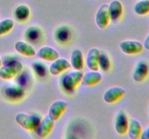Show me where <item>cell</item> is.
<instances>
[{"label": "cell", "instance_id": "cell-17", "mask_svg": "<svg viewBox=\"0 0 149 139\" xmlns=\"http://www.w3.org/2000/svg\"><path fill=\"white\" fill-rule=\"evenodd\" d=\"M110 19L113 23H116L120 19L123 13V6L119 0H113L109 4Z\"/></svg>", "mask_w": 149, "mask_h": 139}, {"label": "cell", "instance_id": "cell-10", "mask_svg": "<svg viewBox=\"0 0 149 139\" xmlns=\"http://www.w3.org/2000/svg\"><path fill=\"white\" fill-rule=\"evenodd\" d=\"M129 125V119L125 111L119 110L117 111L115 117L114 127L116 133L120 135L127 133Z\"/></svg>", "mask_w": 149, "mask_h": 139}, {"label": "cell", "instance_id": "cell-7", "mask_svg": "<svg viewBox=\"0 0 149 139\" xmlns=\"http://www.w3.org/2000/svg\"><path fill=\"white\" fill-rule=\"evenodd\" d=\"M109 4H103L100 6L95 14V23L100 29H104L110 22Z\"/></svg>", "mask_w": 149, "mask_h": 139}, {"label": "cell", "instance_id": "cell-23", "mask_svg": "<svg viewBox=\"0 0 149 139\" xmlns=\"http://www.w3.org/2000/svg\"><path fill=\"white\" fill-rule=\"evenodd\" d=\"M134 12L138 15H146L149 13V0H141L135 3Z\"/></svg>", "mask_w": 149, "mask_h": 139}, {"label": "cell", "instance_id": "cell-9", "mask_svg": "<svg viewBox=\"0 0 149 139\" xmlns=\"http://www.w3.org/2000/svg\"><path fill=\"white\" fill-rule=\"evenodd\" d=\"M125 94V90L122 87L113 86L108 88L103 94V99L108 104L119 101Z\"/></svg>", "mask_w": 149, "mask_h": 139}, {"label": "cell", "instance_id": "cell-16", "mask_svg": "<svg viewBox=\"0 0 149 139\" xmlns=\"http://www.w3.org/2000/svg\"><path fill=\"white\" fill-rule=\"evenodd\" d=\"M54 37L58 43L64 44L70 41L72 37V33L69 28L66 26H61L55 30Z\"/></svg>", "mask_w": 149, "mask_h": 139}, {"label": "cell", "instance_id": "cell-1", "mask_svg": "<svg viewBox=\"0 0 149 139\" xmlns=\"http://www.w3.org/2000/svg\"><path fill=\"white\" fill-rule=\"evenodd\" d=\"M83 72L81 70L71 71L63 75L61 78V87L66 91H72L81 83Z\"/></svg>", "mask_w": 149, "mask_h": 139}, {"label": "cell", "instance_id": "cell-25", "mask_svg": "<svg viewBox=\"0 0 149 139\" xmlns=\"http://www.w3.org/2000/svg\"><path fill=\"white\" fill-rule=\"evenodd\" d=\"M99 68L104 72H107L111 67V61L106 52H100L98 61Z\"/></svg>", "mask_w": 149, "mask_h": 139}, {"label": "cell", "instance_id": "cell-24", "mask_svg": "<svg viewBox=\"0 0 149 139\" xmlns=\"http://www.w3.org/2000/svg\"><path fill=\"white\" fill-rule=\"evenodd\" d=\"M15 23L13 20L10 18L4 19L0 21V36L8 33L14 27Z\"/></svg>", "mask_w": 149, "mask_h": 139}, {"label": "cell", "instance_id": "cell-26", "mask_svg": "<svg viewBox=\"0 0 149 139\" xmlns=\"http://www.w3.org/2000/svg\"><path fill=\"white\" fill-rule=\"evenodd\" d=\"M32 68L36 75L39 77H45L47 75V67L42 62H35L32 63Z\"/></svg>", "mask_w": 149, "mask_h": 139}, {"label": "cell", "instance_id": "cell-29", "mask_svg": "<svg viewBox=\"0 0 149 139\" xmlns=\"http://www.w3.org/2000/svg\"><path fill=\"white\" fill-rule=\"evenodd\" d=\"M1 65H2V61H1V59L0 58V67H1Z\"/></svg>", "mask_w": 149, "mask_h": 139}, {"label": "cell", "instance_id": "cell-15", "mask_svg": "<svg viewBox=\"0 0 149 139\" xmlns=\"http://www.w3.org/2000/svg\"><path fill=\"white\" fill-rule=\"evenodd\" d=\"M36 55L39 59L52 62L59 57V53L58 51L48 46H43L39 49L36 53Z\"/></svg>", "mask_w": 149, "mask_h": 139}, {"label": "cell", "instance_id": "cell-4", "mask_svg": "<svg viewBox=\"0 0 149 139\" xmlns=\"http://www.w3.org/2000/svg\"><path fill=\"white\" fill-rule=\"evenodd\" d=\"M1 94L5 99L10 101H17L25 96V88L18 83L8 84L3 87Z\"/></svg>", "mask_w": 149, "mask_h": 139}, {"label": "cell", "instance_id": "cell-20", "mask_svg": "<svg viewBox=\"0 0 149 139\" xmlns=\"http://www.w3.org/2000/svg\"><path fill=\"white\" fill-rule=\"evenodd\" d=\"M71 66L77 70H81L84 68V62L83 54L79 49H75L72 52L70 59Z\"/></svg>", "mask_w": 149, "mask_h": 139}, {"label": "cell", "instance_id": "cell-3", "mask_svg": "<svg viewBox=\"0 0 149 139\" xmlns=\"http://www.w3.org/2000/svg\"><path fill=\"white\" fill-rule=\"evenodd\" d=\"M23 66L20 61H11L0 67V78L3 80H10L19 75Z\"/></svg>", "mask_w": 149, "mask_h": 139}, {"label": "cell", "instance_id": "cell-2", "mask_svg": "<svg viewBox=\"0 0 149 139\" xmlns=\"http://www.w3.org/2000/svg\"><path fill=\"white\" fill-rule=\"evenodd\" d=\"M42 117L37 114H29L19 112L15 116V121L19 125L26 130H34L40 122Z\"/></svg>", "mask_w": 149, "mask_h": 139}, {"label": "cell", "instance_id": "cell-11", "mask_svg": "<svg viewBox=\"0 0 149 139\" xmlns=\"http://www.w3.org/2000/svg\"><path fill=\"white\" fill-rule=\"evenodd\" d=\"M67 107L68 103L66 101L63 100H57L54 101L49 107L48 115L54 120H58L66 110Z\"/></svg>", "mask_w": 149, "mask_h": 139}, {"label": "cell", "instance_id": "cell-12", "mask_svg": "<svg viewBox=\"0 0 149 139\" xmlns=\"http://www.w3.org/2000/svg\"><path fill=\"white\" fill-rule=\"evenodd\" d=\"M71 67V63L65 58H59L52 61L49 65V72L52 75H58Z\"/></svg>", "mask_w": 149, "mask_h": 139}, {"label": "cell", "instance_id": "cell-27", "mask_svg": "<svg viewBox=\"0 0 149 139\" xmlns=\"http://www.w3.org/2000/svg\"><path fill=\"white\" fill-rule=\"evenodd\" d=\"M141 139H149V125L144 130H143L141 135Z\"/></svg>", "mask_w": 149, "mask_h": 139}, {"label": "cell", "instance_id": "cell-22", "mask_svg": "<svg viewBox=\"0 0 149 139\" xmlns=\"http://www.w3.org/2000/svg\"><path fill=\"white\" fill-rule=\"evenodd\" d=\"M42 31L40 28L37 27H29L26 29L25 32V37L27 40L31 43H36V42L40 41L42 38Z\"/></svg>", "mask_w": 149, "mask_h": 139}, {"label": "cell", "instance_id": "cell-18", "mask_svg": "<svg viewBox=\"0 0 149 139\" xmlns=\"http://www.w3.org/2000/svg\"><path fill=\"white\" fill-rule=\"evenodd\" d=\"M143 131L142 125L136 119L131 118L129 120L127 132L128 136L131 139H138L141 137V133Z\"/></svg>", "mask_w": 149, "mask_h": 139}, {"label": "cell", "instance_id": "cell-28", "mask_svg": "<svg viewBox=\"0 0 149 139\" xmlns=\"http://www.w3.org/2000/svg\"><path fill=\"white\" fill-rule=\"evenodd\" d=\"M143 44V48H145L147 50H149V33L147 35L146 37Z\"/></svg>", "mask_w": 149, "mask_h": 139}, {"label": "cell", "instance_id": "cell-14", "mask_svg": "<svg viewBox=\"0 0 149 139\" xmlns=\"http://www.w3.org/2000/svg\"><path fill=\"white\" fill-rule=\"evenodd\" d=\"M100 52L97 48H91L86 57V64L90 70H98V61Z\"/></svg>", "mask_w": 149, "mask_h": 139}, {"label": "cell", "instance_id": "cell-6", "mask_svg": "<svg viewBox=\"0 0 149 139\" xmlns=\"http://www.w3.org/2000/svg\"><path fill=\"white\" fill-rule=\"evenodd\" d=\"M119 48L126 54H138L142 52L143 44L135 40H126L119 43Z\"/></svg>", "mask_w": 149, "mask_h": 139}, {"label": "cell", "instance_id": "cell-19", "mask_svg": "<svg viewBox=\"0 0 149 139\" xmlns=\"http://www.w3.org/2000/svg\"><path fill=\"white\" fill-rule=\"evenodd\" d=\"M15 49L17 53L26 56H33L36 53V50L31 45L22 41H19L15 43Z\"/></svg>", "mask_w": 149, "mask_h": 139}, {"label": "cell", "instance_id": "cell-8", "mask_svg": "<svg viewBox=\"0 0 149 139\" xmlns=\"http://www.w3.org/2000/svg\"><path fill=\"white\" fill-rule=\"evenodd\" d=\"M149 74V65L145 60H139L135 65L132 78L135 82H142L143 81Z\"/></svg>", "mask_w": 149, "mask_h": 139}, {"label": "cell", "instance_id": "cell-13", "mask_svg": "<svg viewBox=\"0 0 149 139\" xmlns=\"http://www.w3.org/2000/svg\"><path fill=\"white\" fill-rule=\"evenodd\" d=\"M102 80V75L97 70H90L83 74L81 83L84 86H92L99 83Z\"/></svg>", "mask_w": 149, "mask_h": 139}, {"label": "cell", "instance_id": "cell-5", "mask_svg": "<svg viewBox=\"0 0 149 139\" xmlns=\"http://www.w3.org/2000/svg\"><path fill=\"white\" fill-rule=\"evenodd\" d=\"M54 125L55 120L47 114L41 119L40 122L34 130L39 137L45 138L51 133L54 127Z\"/></svg>", "mask_w": 149, "mask_h": 139}, {"label": "cell", "instance_id": "cell-21", "mask_svg": "<svg viewBox=\"0 0 149 139\" xmlns=\"http://www.w3.org/2000/svg\"><path fill=\"white\" fill-rule=\"evenodd\" d=\"M14 17L17 21L23 23L29 20L31 15L30 8L26 4H20L14 10Z\"/></svg>", "mask_w": 149, "mask_h": 139}, {"label": "cell", "instance_id": "cell-30", "mask_svg": "<svg viewBox=\"0 0 149 139\" xmlns=\"http://www.w3.org/2000/svg\"><path fill=\"white\" fill-rule=\"evenodd\" d=\"M148 115H149V106H148Z\"/></svg>", "mask_w": 149, "mask_h": 139}]
</instances>
